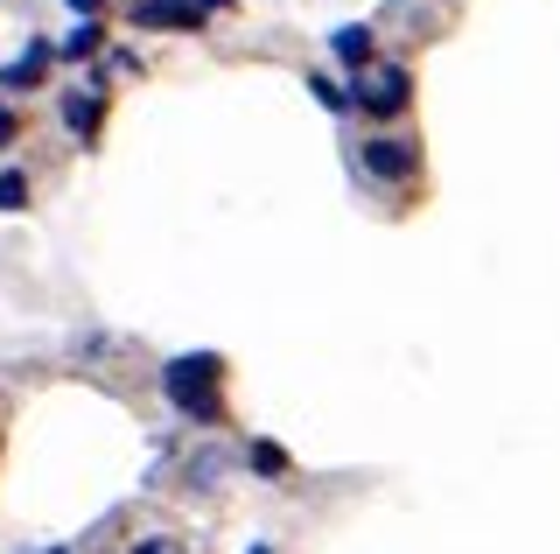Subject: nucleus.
<instances>
[{
  "mask_svg": "<svg viewBox=\"0 0 560 554\" xmlns=\"http://www.w3.org/2000/svg\"><path fill=\"white\" fill-rule=\"evenodd\" d=\"M253 554H267V547H253Z\"/></svg>",
  "mask_w": 560,
  "mask_h": 554,
  "instance_id": "14",
  "label": "nucleus"
},
{
  "mask_svg": "<svg viewBox=\"0 0 560 554\" xmlns=\"http://www.w3.org/2000/svg\"><path fill=\"white\" fill-rule=\"evenodd\" d=\"M0 141H14V119L8 113H0Z\"/></svg>",
  "mask_w": 560,
  "mask_h": 554,
  "instance_id": "13",
  "label": "nucleus"
},
{
  "mask_svg": "<svg viewBox=\"0 0 560 554\" xmlns=\"http://www.w3.org/2000/svg\"><path fill=\"white\" fill-rule=\"evenodd\" d=\"M253 471L259 477H280V471H288V457H280L273 442H253Z\"/></svg>",
  "mask_w": 560,
  "mask_h": 554,
  "instance_id": "10",
  "label": "nucleus"
},
{
  "mask_svg": "<svg viewBox=\"0 0 560 554\" xmlns=\"http://www.w3.org/2000/svg\"><path fill=\"white\" fill-rule=\"evenodd\" d=\"M70 8H78V14H84V22H92V8H98V0H70Z\"/></svg>",
  "mask_w": 560,
  "mask_h": 554,
  "instance_id": "12",
  "label": "nucleus"
},
{
  "mask_svg": "<svg viewBox=\"0 0 560 554\" xmlns=\"http://www.w3.org/2000/svg\"><path fill=\"white\" fill-rule=\"evenodd\" d=\"M133 554H183V547H168V541H148V547H133Z\"/></svg>",
  "mask_w": 560,
  "mask_h": 554,
  "instance_id": "11",
  "label": "nucleus"
},
{
  "mask_svg": "<svg viewBox=\"0 0 560 554\" xmlns=\"http://www.w3.org/2000/svg\"><path fill=\"white\" fill-rule=\"evenodd\" d=\"M210 0H133V28H197Z\"/></svg>",
  "mask_w": 560,
  "mask_h": 554,
  "instance_id": "2",
  "label": "nucleus"
},
{
  "mask_svg": "<svg viewBox=\"0 0 560 554\" xmlns=\"http://www.w3.org/2000/svg\"><path fill=\"white\" fill-rule=\"evenodd\" d=\"M372 57V28H337V64H364Z\"/></svg>",
  "mask_w": 560,
  "mask_h": 554,
  "instance_id": "6",
  "label": "nucleus"
},
{
  "mask_svg": "<svg viewBox=\"0 0 560 554\" xmlns=\"http://www.w3.org/2000/svg\"><path fill=\"white\" fill-rule=\"evenodd\" d=\"M63 119L92 134V127H98V99H78V92H70V99H63Z\"/></svg>",
  "mask_w": 560,
  "mask_h": 554,
  "instance_id": "9",
  "label": "nucleus"
},
{
  "mask_svg": "<svg viewBox=\"0 0 560 554\" xmlns=\"http://www.w3.org/2000/svg\"><path fill=\"white\" fill-rule=\"evenodd\" d=\"M364 106H372V113H399V106H407V71H378L372 92H364Z\"/></svg>",
  "mask_w": 560,
  "mask_h": 554,
  "instance_id": "4",
  "label": "nucleus"
},
{
  "mask_svg": "<svg viewBox=\"0 0 560 554\" xmlns=\"http://www.w3.org/2000/svg\"><path fill=\"white\" fill-rule=\"evenodd\" d=\"M364 169L385 176V183H399V176H413V148L407 141H372L364 148Z\"/></svg>",
  "mask_w": 560,
  "mask_h": 554,
  "instance_id": "3",
  "label": "nucleus"
},
{
  "mask_svg": "<svg viewBox=\"0 0 560 554\" xmlns=\"http://www.w3.org/2000/svg\"><path fill=\"white\" fill-rule=\"evenodd\" d=\"M43 64H49V49H43V43H28L22 57H14L8 71H0V84H14V92H22V84H35V78H43Z\"/></svg>",
  "mask_w": 560,
  "mask_h": 554,
  "instance_id": "5",
  "label": "nucleus"
},
{
  "mask_svg": "<svg viewBox=\"0 0 560 554\" xmlns=\"http://www.w3.org/2000/svg\"><path fill=\"white\" fill-rule=\"evenodd\" d=\"M218 379L224 366L210 351H189V358H168V372H162V386H168V401L189 414V422H218Z\"/></svg>",
  "mask_w": 560,
  "mask_h": 554,
  "instance_id": "1",
  "label": "nucleus"
},
{
  "mask_svg": "<svg viewBox=\"0 0 560 554\" xmlns=\"http://www.w3.org/2000/svg\"><path fill=\"white\" fill-rule=\"evenodd\" d=\"M92 49H98V22H78V28L63 36V57H70V64H78V57H92Z\"/></svg>",
  "mask_w": 560,
  "mask_h": 554,
  "instance_id": "8",
  "label": "nucleus"
},
{
  "mask_svg": "<svg viewBox=\"0 0 560 554\" xmlns=\"http://www.w3.org/2000/svg\"><path fill=\"white\" fill-rule=\"evenodd\" d=\"M28 204V176L22 169H0V211H22Z\"/></svg>",
  "mask_w": 560,
  "mask_h": 554,
  "instance_id": "7",
  "label": "nucleus"
}]
</instances>
